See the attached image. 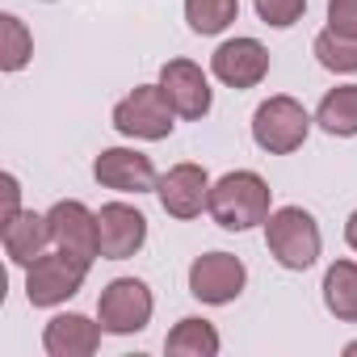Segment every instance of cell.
I'll list each match as a JSON object with an SVG mask.
<instances>
[{
	"instance_id": "obj_1",
	"label": "cell",
	"mask_w": 357,
	"mask_h": 357,
	"mask_svg": "<svg viewBox=\"0 0 357 357\" xmlns=\"http://www.w3.org/2000/svg\"><path fill=\"white\" fill-rule=\"evenodd\" d=\"M269 202H273V190L265 185V176L240 168V172H227L223 181L211 185V219L227 231H248L257 223L269 219Z\"/></svg>"
},
{
	"instance_id": "obj_2",
	"label": "cell",
	"mask_w": 357,
	"mask_h": 357,
	"mask_svg": "<svg viewBox=\"0 0 357 357\" xmlns=\"http://www.w3.org/2000/svg\"><path fill=\"white\" fill-rule=\"evenodd\" d=\"M265 244L278 265L311 269L319 261V227L303 206H282L265 219Z\"/></svg>"
},
{
	"instance_id": "obj_3",
	"label": "cell",
	"mask_w": 357,
	"mask_h": 357,
	"mask_svg": "<svg viewBox=\"0 0 357 357\" xmlns=\"http://www.w3.org/2000/svg\"><path fill=\"white\" fill-rule=\"evenodd\" d=\"M30 273H26V298L34 303V307H59V303H68L80 286H84V278H89V261L84 257H72V252H63V248H55V252H43L34 265H26Z\"/></svg>"
},
{
	"instance_id": "obj_4",
	"label": "cell",
	"mask_w": 357,
	"mask_h": 357,
	"mask_svg": "<svg viewBox=\"0 0 357 357\" xmlns=\"http://www.w3.org/2000/svg\"><path fill=\"white\" fill-rule=\"evenodd\" d=\"M172 114L176 109H172V101L164 97L160 84H139L130 97H122L114 105V126L122 135H130V139L155 143V139H168L172 135Z\"/></svg>"
},
{
	"instance_id": "obj_5",
	"label": "cell",
	"mask_w": 357,
	"mask_h": 357,
	"mask_svg": "<svg viewBox=\"0 0 357 357\" xmlns=\"http://www.w3.org/2000/svg\"><path fill=\"white\" fill-rule=\"evenodd\" d=\"M311 130V118L307 109L294 101V97H269L257 114H252V139L269 151V155H290L303 147Z\"/></svg>"
},
{
	"instance_id": "obj_6",
	"label": "cell",
	"mask_w": 357,
	"mask_h": 357,
	"mask_svg": "<svg viewBox=\"0 0 357 357\" xmlns=\"http://www.w3.org/2000/svg\"><path fill=\"white\" fill-rule=\"evenodd\" d=\"M97 319L105 332L114 336H130V332H143L147 319H151V290L139 282V278H118L101 290L97 298Z\"/></svg>"
},
{
	"instance_id": "obj_7",
	"label": "cell",
	"mask_w": 357,
	"mask_h": 357,
	"mask_svg": "<svg viewBox=\"0 0 357 357\" xmlns=\"http://www.w3.org/2000/svg\"><path fill=\"white\" fill-rule=\"evenodd\" d=\"M244 261L231 257V252H206L190 265V294L211 303V307H223L231 303L240 290H244Z\"/></svg>"
},
{
	"instance_id": "obj_8",
	"label": "cell",
	"mask_w": 357,
	"mask_h": 357,
	"mask_svg": "<svg viewBox=\"0 0 357 357\" xmlns=\"http://www.w3.org/2000/svg\"><path fill=\"white\" fill-rule=\"evenodd\" d=\"M155 194H160L164 215H172V219H198L202 206L211 202V176H206L202 164H176V168H168L160 176Z\"/></svg>"
},
{
	"instance_id": "obj_9",
	"label": "cell",
	"mask_w": 357,
	"mask_h": 357,
	"mask_svg": "<svg viewBox=\"0 0 357 357\" xmlns=\"http://www.w3.org/2000/svg\"><path fill=\"white\" fill-rule=\"evenodd\" d=\"M147 240V219L126 206V202H109L97 211V248L105 261H126L143 248Z\"/></svg>"
},
{
	"instance_id": "obj_10",
	"label": "cell",
	"mask_w": 357,
	"mask_h": 357,
	"mask_svg": "<svg viewBox=\"0 0 357 357\" xmlns=\"http://www.w3.org/2000/svg\"><path fill=\"white\" fill-rule=\"evenodd\" d=\"M93 176H97V185L118 190V194H147V190L160 185L151 160H147L143 151H130V147H109V151H101L97 164H93Z\"/></svg>"
},
{
	"instance_id": "obj_11",
	"label": "cell",
	"mask_w": 357,
	"mask_h": 357,
	"mask_svg": "<svg viewBox=\"0 0 357 357\" xmlns=\"http://www.w3.org/2000/svg\"><path fill=\"white\" fill-rule=\"evenodd\" d=\"M47 223H51V244L72 252V257H84L93 265V257H101L97 248V215L84 206V202H55L47 211Z\"/></svg>"
},
{
	"instance_id": "obj_12",
	"label": "cell",
	"mask_w": 357,
	"mask_h": 357,
	"mask_svg": "<svg viewBox=\"0 0 357 357\" xmlns=\"http://www.w3.org/2000/svg\"><path fill=\"white\" fill-rule=\"evenodd\" d=\"M211 72L231 89H252L269 76V51L257 38H231L211 55Z\"/></svg>"
},
{
	"instance_id": "obj_13",
	"label": "cell",
	"mask_w": 357,
	"mask_h": 357,
	"mask_svg": "<svg viewBox=\"0 0 357 357\" xmlns=\"http://www.w3.org/2000/svg\"><path fill=\"white\" fill-rule=\"evenodd\" d=\"M160 89L181 118H202L211 109V84H206L202 68L190 59H168L160 72Z\"/></svg>"
},
{
	"instance_id": "obj_14",
	"label": "cell",
	"mask_w": 357,
	"mask_h": 357,
	"mask_svg": "<svg viewBox=\"0 0 357 357\" xmlns=\"http://www.w3.org/2000/svg\"><path fill=\"white\" fill-rule=\"evenodd\" d=\"M101 332H105V328H101V319L93 324L89 315L68 311V315H55V319L47 324L43 344H47V353H51V357H89V353H97Z\"/></svg>"
},
{
	"instance_id": "obj_15",
	"label": "cell",
	"mask_w": 357,
	"mask_h": 357,
	"mask_svg": "<svg viewBox=\"0 0 357 357\" xmlns=\"http://www.w3.org/2000/svg\"><path fill=\"white\" fill-rule=\"evenodd\" d=\"M51 244V223L47 215H34V211H22L17 219L5 223V252L13 265H34Z\"/></svg>"
},
{
	"instance_id": "obj_16",
	"label": "cell",
	"mask_w": 357,
	"mask_h": 357,
	"mask_svg": "<svg viewBox=\"0 0 357 357\" xmlns=\"http://www.w3.org/2000/svg\"><path fill=\"white\" fill-rule=\"evenodd\" d=\"M324 303L336 319L357 324V261H336L324 273Z\"/></svg>"
},
{
	"instance_id": "obj_17",
	"label": "cell",
	"mask_w": 357,
	"mask_h": 357,
	"mask_svg": "<svg viewBox=\"0 0 357 357\" xmlns=\"http://www.w3.org/2000/svg\"><path fill=\"white\" fill-rule=\"evenodd\" d=\"M164 349H168V357H215L219 353V332H215V324L190 315L168 332Z\"/></svg>"
},
{
	"instance_id": "obj_18",
	"label": "cell",
	"mask_w": 357,
	"mask_h": 357,
	"mask_svg": "<svg viewBox=\"0 0 357 357\" xmlns=\"http://www.w3.org/2000/svg\"><path fill=\"white\" fill-rule=\"evenodd\" d=\"M315 122H319L328 135H357V84L332 89V93L319 101Z\"/></svg>"
},
{
	"instance_id": "obj_19",
	"label": "cell",
	"mask_w": 357,
	"mask_h": 357,
	"mask_svg": "<svg viewBox=\"0 0 357 357\" xmlns=\"http://www.w3.org/2000/svg\"><path fill=\"white\" fill-rule=\"evenodd\" d=\"M240 13V0H185V22L194 34H223Z\"/></svg>"
},
{
	"instance_id": "obj_20",
	"label": "cell",
	"mask_w": 357,
	"mask_h": 357,
	"mask_svg": "<svg viewBox=\"0 0 357 357\" xmlns=\"http://www.w3.org/2000/svg\"><path fill=\"white\" fill-rule=\"evenodd\" d=\"M30 55H34V38H30L26 22L5 13V17H0V68H5V72H22L30 63Z\"/></svg>"
},
{
	"instance_id": "obj_21",
	"label": "cell",
	"mask_w": 357,
	"mask_h": 357,
	"mask_svg": "<svg viewBox=\"0 0 357 357\" xmlns=\"http://www.w3.org/2000/svg\"><path fill=\"white\" fill-rule=\"evenodd\" d=\"M315 59L328 72H357V38L336 34V30H324L315 38Z\"/></svg>"
},
{
	"instance_id": "obj_22",
	"label": "cell",
	"mask_w": 357,
	"mask_h": 357,
	"mask_svg": "<svg viewBox=\"0 0 357 357\" xmlns=\"http://www.w3.org/2000/svg\"><path fill=\"white\" fill-rule=\"evenodd\" d=\"M252 5H257V13H261V22H265V26L286 30V26H294V22L303 17L307 0H252Z\"/></svg>"
},
{
	"instance_id": "obj_23",
	"label": "cell",
	"mask_w": 357,
	"mask_h": 357,
	"mask_svg": "<svg viewBox=\"0 0 357 357\" xmlns=\"http://www.w3.org/2000/svg\"><path fill=\"white\" fill-rule=\"evenodd\" d=\"M328 30L357 38V0H328Z\"/></svg>"
},
{
	"instance_id": "obj_24",
	"label": "cell",
	"mask_w": 357,
	"mask_h": 357,
	"mask_svg": "<svg viewBox=\"0 0 357 357\" xmlns=\"http://www.w3.org/2000/svg\"><path fill=\"white\" fill-rule=\"evenodd\" d=\"M0 190H5V215H0V227H5L9 219L22 215V202H17V194H22V190H17V176L5 172V176H0Z\"/></svg>"
},
{
	"instance_id": "obj_25",
	"label": "cell",
	"mask_w": 357,
	"mask_h": 357,
	"mask_svg": "<svg viewBox=\"0 0 357 357\" xmlns=\"http://www.w3.org/2000/svg\"><path fill=\"white\" fill-rule=\"evenodd\" d=\"M344 240H349V248L357 252V211L349 215V227H344Z\"/></svg>"
}]
</instances>
